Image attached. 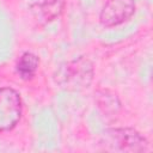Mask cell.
Here are the masks:
<instances>
[{"mask_svg": "<svg viewBox=\"0 0 153 153\" xmlns=\"http://www.w3.org/2000/svg\"><path fill=\"white\" fill-rule=\"evenodd\" d=\"M39 60L32 53H24L16 63V71L23 80H30L35 76Z\"/></svg>", "mask_w": 153, "mask_h": 153, "instance_id": "6", "label": "cell"}, {"mask_svg": "<svg viewBox=\"0 0 153 153\" xmlns=\"http://www.w3.org/2000/svg\"><path fill=\"white\" fill-rule=\"evenodd\" d=\"M22 98L16 90L11 87L0 88V133L16 127L22 117Z\"/></svg>", "mask_w": 153, "mask_h": 153, "instance_id": "3", "label": "cell"}, {"mask_svg": "<svg viewBox=\"0 0 153 153\" xmlns=\"http://www.w3.org/2000/svg\"><path fill=\"white\" fill-rule=\"evenodd\" d=\"M100 145L106 151L118 152H146L147 140L131 128H111L104 131Z\"/></svg>", "mask_w": 153, "mask_h": 153, "instance_id": "2", "label": "cell"}, {"mask_svg": "<svg viewBox=\"0 0 153 153\" xmlns=\"http://www.w3.org/2000/svg\"><path fill=\"white\" fill-rule=\"evenodd\" d=\"M93 73L92 62L87 57L80 56L63 63L57 69L55 80L67 91H82L91 85Z\"/></svg>", "mask_w": 153, "mask_h": 153, "instance_id": "1", "label": "cell"}, {"mask_svg": "<svg viewBox=\"0 0 153 153\" xmlns=\"http://www.w3.org/2000/svg\"><path fill=\"white\" fill-rule=\"evenodd\" d=\"M134 12V0H108L100 11L99 20L104 26L111 27L127 22Z\"/></svg>", "mask_w": 153, "mask_h": 153, "instance_id": "4", "label": "cell"}, {"mask_svg": "<svg viewBox=\"0 0 153 153\" xmlns=\"http://www.w3.org/2000/svg\"><path fill=\"white\" fill-rule=\"evenodd\" d=\"M66 0H38L31 5V13L38 24H48L60 17Z\"/></svg>", "mask_w": 153, "mask_h": 153, "instance_id": "5", "label": "cell"}, {"mask_svg": "<svg viewBox=\"0 0 153 153\" xmlns=\"http://www.w3.org/2000/svg\"><path fill=\"white\" fill-rule=\"evenodd\" d=\"M96 100L99 109L106 115H115L120 110V100L117 96L109 90H100L96 93Z\"/></svg>", "mask_w": 153, "mask_h": 153, "instance_id": "7", "label": "cell"}]
</instances>
